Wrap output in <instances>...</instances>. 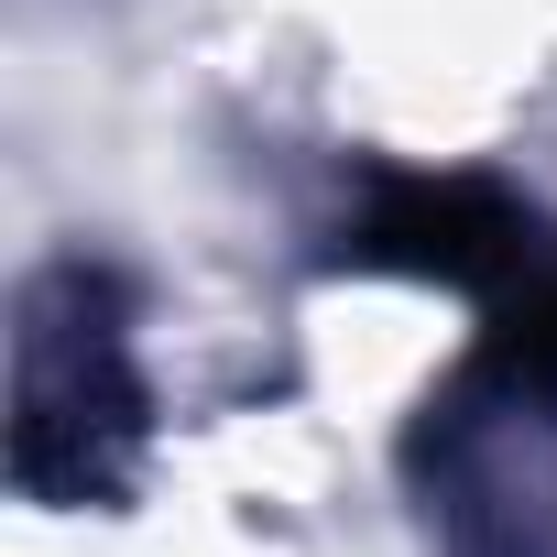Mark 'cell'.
<instances>
[{"instance_id": "obj_1", "label": "cell", "mask_w": 557, "mask_h": 557, "mask_svg": "<svg viewBox=\"0 0 557 557\" xmlns=\"http://www.w3.org/2000/svg\"><path fill=\"white\" fill-rule=\"evenodd\" d=\"M143 437V383H132V329L110 273L55 262L23 296V426L12 470L34 503H110L121 459Z\"/></svg>"}]
</instances>
